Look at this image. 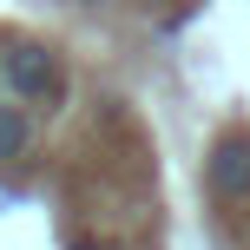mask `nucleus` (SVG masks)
Wrapping results in <instances>:
<instances>
[{"label":"nucleus","instance_id":"f03ea898","mask_svg":"<svg viewBox=\"0 0 250 250\" xmlns=\"http://www.w3.org/2000/svg\"><path fill=\"white\" fill-rule=\"evenodd\" d=\"M211 191L217 198H250V138L244 132L217 138V151H211Z\"/></svg>","mask_w":250,"mask_h":250},{"label":"nucleus","instance_id":"f257e3e1","mask_svg":"<svg viewBox=\"0 0 250 250\" xmlns=\"http://www.w3.org/2000/svg\"><path fill=\"white\" fill-rule=\"evenodd\" d=\"M0 86H7V99H20V105H53L66 92L60 53L40 46V40H13V46L0 53Z\"/></svg>","mask_w":250,"mask_h":250},{"label":"nucleus","instance_id":"7ed1b4c3","mask_svg":"<svg viewBox=\"0 0 250 250\" xmlns=\"http://www.w3.org/2000/svg\"><path fill=\"white\" fill-rule=\"evenodd\" d=\"M26 145H33V119H26V105H20V99H0V165L20 158Z\"/></svg>","mask_w":250,"mask_h":250}]
</instances>
